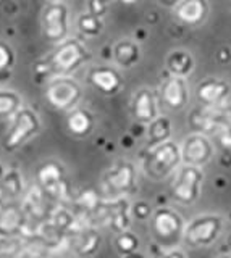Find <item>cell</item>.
Listing matches in <instances>:
<instances>
[{"instance_id": "6da1fadb", "label": "cell", "mask_w": 231, "mask_h": 258, "mask_svg": "<svg viewBox=\"0 0 231 258\" xmlns=\"http://www.w3.org/2000/svg\"><path fill=\"white\" fill-rule=\"evenodd\" d=\"M181 165V145L173 141L147 147V152L141 160L142 173L154 181H163L168 176H173Z\"/></svg>"}, {"instance_id": "7a4b0ae2", "label": "cell", "mask_w": 231, "mask_h": 258, "mask_svg": "<svg viewBox=\"0 0 231 258\" xmlns=\"http://www.w3.org/2000/svg\"><path fill=\"white\" fill-rule=\"evenodd\" d=\"M138 189L136 166L130 160H118L102 174L99 190L105 200L123 199Z\"/></svg>"}, {"instance_id": "3957f363", "label": "cell", "mask_w": 231, "mask_h": 258, "mask_svg": "<svg viewBox=\"0 0 231 258\" xmlns=\"http://www.w3.org/2000/svg\"><path fill=\"white\" fill-rule=\"evenodd\" d=\"M36 182L53 205H67L73 200V192L63 165L57 160H47L36 169Z\"/></svg>"}, {"instance_id": "277c9868", "label": "cell", "mask_w": 231, "mask_h": 258, "mask_svg": "<svg viewBox=\"0 0 231 258\" xmlns=\"http://www.w3.org/2000/svg\"><path fill=\"white\" fill-rule=\"evenodd\" d=\"M91 58V52L78 39H65L55 50L44 58L50 76H68L70 73L81 68Z\"/></svg>"}, {"instance_id": "5b68a950", "label": "cell", "mask_w": 231, "mask_h": 258, "mask_svg": "<svg viewBox=\"0 0 231 258\" xmlns=\"http://www.w3.org/2000/svg\"><path fill=\"white\" fill-rule=\"evenodd\" d=\"M223 228H225L223 216L215 213L199 215L193 218L189 223H186L185 232H183V240L191 248L210 247L221 236Z\"/></svg>"}, {"instance_id": "8992f818", "label": "cell", "mask_w": 231, "mask_h": 258, "mask_svg": "<svg viewBox=\"0 0 231 258\" xmlns=\"http://www.w3.org/2000/svg\"><path fill=\"white\" fill-rule=\"evenodd\" d=\"M204 171L199 166L183 163L171 177V197L183 205H194L202 194Z\"/></svg>"}, {"instance_id": "52a82bcc", "label": "cell", "mask_w": 231, "mask_h": 258, "mask_svg": "<svg viewBox=\"0 0 231 258\" xmlns=\"http://www.w3.org/2000/svg\"><path fill=\"white\" fill-rule=\"evenodd\" d=\"M39 131H41V118L33 108L23 107L12 118V124L4 137L2 147L5 152L12 153L23 147L29 139H33Z\"/></svg>"}, {"instance_id": "ba28073f", "label": "cell", "mask_w": 231, "mask_h": 258, "mask_svg": "<svg viewBox=\"0 0 231 258\" xmlns=\"http://www.w3.org/2000/svg\"><path fill=\"white\" fill-rule=\"evenodd\" d=\"M131 216V205L126 197L103 200L100 208L92 216V224L95 228H108L115 234H120L130 229Z\"/></svg>"}, {"instance_id": "9c48e42d", "label": "cell", "mask_w": 231, "mask_h": 258, "mask_svg": "<svg viewBox=\"0 0 231 258\" xmlns=\"http://www.w3.org/2000/svg\"><path fill=\"white\" fill-rule=\"evenodd\" d=\"M81 97V86L70 76L52 78L45 89V100L50 103V107L60 111H71L76 108Z\"/></svg>"}, {"instance_id": "30bf717a", "label": "cell", "mask_w": 231, "mask_h": 258, "mask_svg": "<svg viewBox=\"0 0 231 258\" xmlns=\"http://www.w3.org/2000/svg\"><path fill=\"white\" fill-rule=\"evenodd\" d=\"M42 34L47 42L60 44L68 36V7L60 0L50 2L42 10Z\"/></svg>"}, {"instance_id": "8fae6325", "label": "cell", "mask_w": 231, "mask_h": 258, "mask_svg": "<svg viewBox=\"0 0 231 258\" xmlns=\"http://www.w3.org/2000/svg\"><path fill=\"white\" fill-rule=\"evenodd\" d=\"M181 158L185 165L202 168L210 163L215 155V147L209 136L202 133H193L185 137L181 144Z\"/></svg>"}, {"instance_id": "7c38bea8", "label": "cell", "mask_w": 231, "mask_h": 258, "mask_svg": "<svg viewBox=\"0 0 231 258\" xmlns=\"http://www.w3.org/2000/svg\"><path fill=\"white\" fill-rule=\"evenodd\" d=\"M150 221H152V229L155 236L162 242H178V239H183L186 223L183 220V216L178 212H175L173 208H157L152 218H150Z\"/></svg>"}, {"instance_id": "4fadbf2b", "label": "cell", "mask_w": 231, "mask_h": 258, "mask_svg": "<svg viewBox=\"0 0 231 258\" xmlns=\"http://www.w3.org/2000/svg\"><path fill=\"white\" fill-rule=\"evenodd\" d=\"M20 204L25 215L39 223H42L49 218L52 207H53V204L49 200V197L45 196V192L37 182H34L29 189H26Z\"/></svg>"}, {"instance_id": "5bb4252c", "label": "cell", "mask_w": 231, "mask_h": 258, "mask_svg": "<svg viewBox=\"0 0 231 258\" xmlns=\"http://www.w3.org/2000/svg\"><path fill=\"white\" fill-rule=\"evenodd\" d=\"M231 94V86L218 78L204 79L196 89V97L202 107H223Z\"/></svg>"}, {"instance_id": "9a60e30c", "label": "cell", "mask_w": 231, "mask_h": 258, "mask_svg": "<svg viewBox=\"0 0 231 258\" xmlns=\"http://www.w3.org/2000/svg\"><path fill=\"white\" fill-rule=\"evenodd\" d=\"M160 99L170 110H185L189 103V87L186 78L168 75L160 86Z\"/></svg>"}, {"instance_id": "2e32d148", "label": "cell", "mask_w": 231, "mask_h": 258, "mask_svg": "<svg viewBox=\"0 0 231 258\" xmlns=\"http://www.w3.org/2000/svg\"><path fill=\"white\" fill-rule=\"evenodd\" d=\"M131 113L133 118L139 124H150L157 116H160L158 115V103L154 91L142 87L134 92L131 102Z\"/></svg>"}, {"instance_id": "e0dca14e", "label": "cell", "mask_w": 231, "mask_h": 258, "mask_svg": "<svg viewBox=\"0 0 231 258\" xmlns=\"http://www.w3.org/2000/svg\"><path fill=\"white\" fill-rule=\"evenodd\" d=\"M87 83L103 95H117L123 87L120 73L110 67H94L87 71Z\"/></svg>"}, {"instance_id": "ac0fdd59", "label": "cell", "mask_w": 231, "mask_h": 258, "mask_svg": "<svg viewBox=\"0 0 231 258\" xmlns=\"http://www.w3.org/2000/svg\"><path fill=\"white\" fill-rule=\"evenodd\" d=\"M70 252H73L79 258H91L99 252L102 244V236L99 228H84L79 232L70 236Z\"/></svg>"}, {"instance_id": "d6986e66", "label": "cell", "mask_w": 231, "mask_h": 258, "mask_svg": "<svg viewBox=\"0 0 231 258\" xmlns=\"http://www.w3.org/2000/svg\"><path fill=\"white\" fill-rule=\"evenodd\" d=\"M25 182L23 176L17 168L7 169L2 181H0V207L18 204L20 199L25 196Z\"/></svg>"}, {"instance_id": "ffe728a7", "label": "cell", "mask_w": 231, "mask_h": 258, "mask_svg": "<svg viewBox=\"0 0 231 258\" xmlns=\"http://www.w3.org/2000/svg\"><path fill=\"white\" fill-rule=\"evenodd\" d=\"M177 18L188 26H199L209 16V2L207 0H181L175 8Z\"/></svg>"}, {"instance_id": "44dd1931", "label": "cell", "mask_w": 231, "mask_h": 258, "mask_svg": "<svg viewBox=\"0 0 231 258\" xmlns=\"http://www.w3.org/2000/svg\"><path fill=\"white\" fill-rule=\"evenodd\" d=\"M25 212L21 204H10L0 207V236L5 237H18L21 232V226L25 221Z\"/></svg>"}, {"instance_id": "7402d4cb", "label": "cell", "mask_w": 231, "mask_h": 258, "mask_svg": "<svg viewBox=\"0 0 231 258\" xmlns=\"http://www.w3.org/2000/svg\"><path fill=\"white\" fill-rule=\"evenodd\" d=\"M103 200H105V199H103L100 190L87 187V189H83V190L73 194V200H71V204H73L75 212L86 215L92 223V216L100 208V205L103 204ZM94 228H95V226H94Z\"/></svg>"}, {"instance_id": "603a6c76", "label": "cell", "mask_w": 231, "mask_h": 258, "mask_svg": "<svg viewBox=\"0 0 231 258\" xmlns=\"http://www.w3.org/2000/svg\"><path fill=\"white\" fill-rule=\"evenodd\" d=\"M94 126H95V118L89 110L76 107L71 111H68L67 129L71 136L81 139V137L89 136L94 131Z\"/></svg>"}, {"instance_id": "cb8c5ba5", "label": "cell", "mask_w": 231, "mask_h": 258, "mask_svg": "<svg viewBox=\"0 0 231 258\" xmlns=\"http://www.w3.org/2000/svg\"><path fill=\"white\" fill-rule=\"evenodd\" d=\"M111 56L122 68H133L141 60V47L133 39H122L111 48Z\"/></svg>"}, {"instance_id": "d4e9b609", "label": "cell", "mask_w": 231, "mask_h": 258, "mask_svg": "<svg viewBox=\"0 0 231 258\" xmlns=\"http://www.w3.org/2000/svg\"><path fill=\"white\" fill-rule=\"evenodd\" d=\"M166 70L168 75L171 76H180V78H188L191 73L194 71V58L188 50H171L166 56Z\"/></svg>"}, {"instance_id": "484cf974", "label": "cell", "mask_w": 231, "mask_h": 258, "mask_svg": "<svg viewBox=\"0 0 231 258\" xmlns=\"http://www.w3.org/2000/svg\"><path fill=\"white\" fill-rule=\"evenodd\" d=\"M171 136V121L166 116H157L152 123L147 124V147L163 144L170 141Z\"/></svg>"}, {"instance_id": "4316f807", "label": "cell", "mask_w": 231, "mask_h": 258, "mask_svg": "<svg viewBox=\"0 0 231 258\" xmlns=\"http://www.w3.org/2000/svg\"><path fill=\"white\" fill-rule=\"evenodd\" d=\"M49 220L52 221L53 226H57L60 231H63L68 236L76 221V213L68 205H53L49 215Z\"/></svg>"}, {"instance_id": "83f0119b", "label": "cell", "mask_w": 231, "mask_h": 258, "mask_svg": "<svg viewBox=\"0 0 231 258\" xmlns=\"http://www.w3.org/2000/svg\"><path fill=\"white\" fill-rule=\"evenodd\" d=\"M23 108V100L18 92L0 89V119H12Z\"/></svg>"}, {"instance_id": "f1b7e54d", "label": "cell", "mask_w": 231, "mask_h": 258, "mask_svg": "<svg viewBox=\"0 0 231 258\" xmlns=\"http://www.w3.org/2000/svg\"><path fill=\"white\" fill-rule=\"evenodd\" d=\"M113 244H115L117 252L122 253V256H125V255L138 252L139 247H141V239H139L138 234H134L131 229H128L125 232L117 234Z\"/></svg>"}, {"instance_id": "f546056e", "label": "cell", "mask_w": 231, "mask_h": 258, "mask_svg": "<svg viewBox=\"0 0 231 258\" xmlns=\"http://www.w3.org/2000/svg\"><path fill=\"white\" fill-rule=\"evenodd\" d=\"M76 26H78L79 32H81L83 36L95 37V36H99L102 32L103 23H102V18H99V16H95V15L87 12V13L79 15V18L76 21Z\"/></svg>"}, {"instance_id": "4dcf8cb0", "label": "cell", "mask_w": 231, "mask_h": 258, "mask_svg": "<svg viewBox=\"0 0 231 258\" xmlns=\"http://www.w3.org/2000/svg\"><path fill=\"white\" fill-rule=\"evenodd\" d=\"M25 247L21 237H5L0 236V258H17Z\"/></svg>"}, {"instance_id": "1f68e13d", "label": "cell", "mask_w": 231, "mask_h": 258, "mask_svg": "<svg viewBox=\"0 0 231 258\" xmlns=\"http://www.w3.org/2000/svg\"><path fill=\"white\" fill-rule=\"evenodd\" d=\"M50 252L39 240L25 242V247L17 258H49Z\"/></svg>"}, {"instance_id": "d6a6232c", "label": "cell", "mask_w": 231, "mask_h": 258, "mask_svg": "<svg viewBox=\"0 0 231 258\" xmlns=\"http://www.w3.org/2000/svg\"><path fill=\"white\" fill-rule=\"evenodd\" d=\"M149 258H186V253L181 248L170 247L165 248L158 244L150 245V256Z\"/></svg>"}, {"instance_id": "836d02e7", "label": "cell", "mask_w": 231, "mask_h": 258, "mask_svg": "<svg viewBox=\"0 0 231 258\" xmlns=\"http://www.w3.org/2000/svg\"><path fill=\"white\" fill-rule=\"evenodd\" d=\"M131 215H133L134 220H138V221H147L152 218L154 210H152V207H150L149 202L139 200L131 207Z\"/></svg>"}, {"instance_id": "e575fe53", "label": "cell", "mask_w": 231, "mask_h": 258, "mask_svg": "<svg viewBox=\"0 0 231 258\" xmlns=\"http://www.w3.org/2000/svg\"><path fill=\"white\" fill-rule=\"evenodd\" d=\"M13 61H15L13 48L9 44L0 42V71L10 70L13 67Z\"/></svg>"}, {"instance_id": "d590c367", "label": "cell", "mask_w": 231, "mask_h": 258, "mask_svg": "<svg viewBox=\"0 0 231 258\" xmlns=\"http://www.w3.org/2000/svg\"><path fill=\"white\" fill-rule=\"evenodd\" d=\"M87 7H89V13L102 18L108 10V0H89Z\"/></svg>"}, {"instance_id": "8d00e7d4", "label": "cell", "mask_w": 231, "mask_h": 258, "mask_svg": "<svg viewBox=\"0 0 231 258\" xmlns=\"http://www.w3.org/2000/svg\"><path fill=\"white\" fill-rule=\"evenodd\" d=\"M158 4L163 5V7H170V8H177L180 4H181V0H157Z\"/></svg>"}, {"instance_id": "74e56055", "label": "cell", "mask_w": 231, "mask_h": 258, "mask_svg": "<svg viewBox=\"0 0 231 258\" xmlns=\"http://www.w3.org/2000/svg\"><path fill=\"white\" fill-rule=\"evenodd\" d=\"M123 258H146L144 255H142L141 252H139V250H138V252H134V253H130V255H125Z\"/></svg>"}, {"instance_id": "f35d334b", "label": "cell", "mask_w": 231, "mask_h": 258, "mask_svg": "<svg viewBox=\"0 0 231 258\" xmlns=\"http://www.w3.org/2000/svg\"><path fill=\"white\" fill-rule=\"evenodd\" d=\"M226 247H228V250L231 252V232H229V236L226 237Z\"/></svg>"}, {"instance_id": "ab89813d", "label": "cell", "mask_w": 231, "mask_h": 258, "mask_svg": "<svg viewBox=\"0 0 231 258\" xmlns=\"http://www.w3.org/2000/svg\"><path fill=\"white\" fill-rule=\"evenodd\" d=\"M5 171H7V169H5V168H4L2 165H0V181H2V177H4Z\"/></svg>"}, {"instance_id": "60d3db41", "label": "cell", "mask_w": 231, "mask_h": 258, "mask_svg": "<svg viewBox=\"0 0 231 258\" xmlns=\"http://www.w3.org/2000/svg\"><path fill=\"white\" fill-rule=\"evenodd\" d=\"M123 4H126V5H131V4H134L136 2V0H122Z\"/></svg>"}, {"instance_id": "b9f144b4", "label": "cell", "mask_w": 231, "mask_h": 258, "mask_svg": "<svg viewBox=\"0 0 231 258\" xmlns=\"http://www.w3.org/2000/svg\"><path fill=\"white\" fill-rule=\"evenodd\" d=\"M57 258H73V256H70V255H67V253H63V255H59Z\"/></svg>"}, {"instance_id": "7bdbcfd3", "label": "cell", "mask_w": 231, "mask_h": 258, "mask_svg": "<svg viewBox=\"0 0 231 258\" xmlns=\"http://www.w3.org/2000/svg\"><path fill=\"white\" fill-rule=\"evenodd\" d=\"M218 258H231V255H229V253H226V255H220Z\"/></svg>"}, {"instance_id": "ee69618b", "label": "cell", "mask_w": 231, "mask_h": 258, "mask_svg": "<svg viewBox=\"0 0 231 258\" xmlns=\"http://www.w3.org/2000/svg\"><path fill=\"white\" fill-rule=\"evenodd\" d=\"M108 2H122V0H108Z\"/></svg>"}]
</instances>
